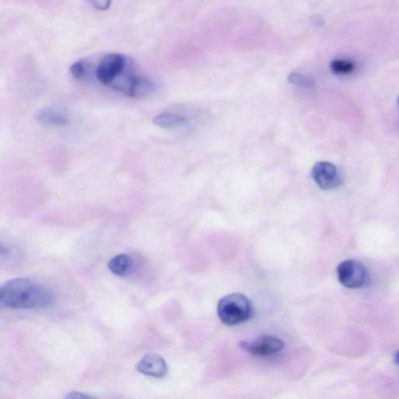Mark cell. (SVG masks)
I'll list each match as a JSON object with an SVG mask.
<instances>
[{
  "instance_id": "obj_1",
  "label": "cell",
  "mask_w": 399,
  "mask_h": 399,
  "mask_svg": "<svg viewBox=\"0 0 399 399\" xmlns=\"http://www.w3.org/2000/svg\"><path fill=\"white\" fill-rule=\"evenodd\" d=\"M6 307L14 309H43L55 301L53 293L27 278L7 281L1 287Z\"/></svg>"
},
{
  "instance_id": "obj_2",
  "label": "cell",
  "mask_w": 399,
  "mask_h": 399,
  "mask_svg": "<svg viewBox=\"0 0 399 399\" xmlns=\"http://www.w3.org/2000/svg\"><path fill=\"white\" fill-rule=\"evenodd\" d=\"M254 306L244 295L232 294L220 299L217 307L218 317L227 326H236L251 320Z\"/></svg>"
},
{
  "instance_id": "obj_3",
  "label": "cell",
  "mask_w": 399,
  "mask_h": 399,
  "mask_svg": "<svg viewBox=\"0 0 399 399\" xmlns=\"http://www.w3.org/2000/svg\"><path fill=\"white\" fill-rule=\"evenodd\" d=\"M337 276L341 284L351 289L366 287L370 282L367 268L361 262L353 259L344 261L338 264Z\"/></svg>"
},
{
  "instance_id": "obj_4",
  "label": "cell",
  "mask_w": 399,
  "mask_h": 399,
  "mask_svg": "<svg viewBox=\"0 0 399 399\" xmlns=\"http://www.w3.org/2000/svg\"><path fill=\"white\" fill-rule=\"evenodd\" d=\"M132 61L119 53L105 55L95 68V76L103 85L110 87L113 81L127 69Z\"/></svg>"
},
{
  "instance_id": "obj_5",
  "label": "cell",
  "mask_w": 399,
  "mask_h": 399,
  "mask_svg": "<svg viewBox=\"0 0 399 399\" xmlns=\"http://www.w3.org/2000/svg\"><path fill=\"white\" fill-rule=\"evenodd\" d=\"M241 348L256 356L266 357L279 353L285 347V343L281 339L272 336H261L252 342H241Z\"/></svg>"
},
{
  "instance_id": "obj_6",
  "label": "cell",
  "mask_w": 399,
  "mask_h": 399,
  "mask_svg": "<svg viewBox=\"0 0 399 399\" xmlns=\"http://www.w3.org/2000/svg\"><path fill=\"white\" fill-rule=\"evenodd\" d=\"M312 177L316 184L324 190L334 189L341 182L336 166L328 162L316 163L312 170Z\"/></svg>"
},
{
  "instance_id": "obj_7",
  "label": "cell",
  "mask_w": 399,
  "mask_h": 399,
  "mask_svg": "<svg viewBox=\"0 0 399 399\" xmlns=\"http://www.w3.org/2000/svg\"><path fill=\"white\" fill-rule=\"evenodd\" d=\"M137 370L144 375L155 378H164L168 373L167 364L162 357L157 353H148L140 361Z\"/></svg>"
},
{
  "instance_id": "obj_8",
  "label": "cell",
  "mask_w": 399,
  "mask_h": 399,
  "mask_svg": "<svg viewBox=\"0 0 399 399\" xmlns=\"http://www.w3.org/2000/svg\"><path fill=\"white\" fill-rule=\"evenodd\" d=\"M112 273L120 277H127L134 271L135 261L128 254L116 255L108 264Z\"/></svg>"
},
{
  "instance_id": "obj_9",
  "label": "cell",
  "mask_w": 399,
  "mask_h": 399,
  "mask_svg": "<svg viewBox=\"0 0 399 399\" xmlns=\"http://www.w3.org/2000/svg\"><path fill=\"white\" fill-rule=\"evenodd\" d=\"M36 118L39 123L53 125V126H66L69 122L63 114L48 109L37 111Z\"/></svg>"
},
{
  "instance_id": "obj_10",
  "label": "cell",
  "mask_w": 399,
  "mask_h": 399,
  "mask_svg": "<svg viewBox=\"0 0 399 399\" xmlns=\"http://www.w3.org/2000/svg\"><path fill=\"white\" fill-rule=\"evenodd\" d=\"M186 121L187 120L184 116L171 113H163L157 115L152 120L157 127L164 129L179 127Z\"/></svg>"
},
{
  "instance_id": "obj_11",
  "label": "cell",
  "mask_w": 399,
  "mask_h": 399,
  "mask_svg": "<svg viewBox=\"0 0 399 399\" xmlns=\"http://www.w3.org/2000/svg\"><path fill=\"white\" fill-rule=\"evenodd\" d=\"M72 76L78 80L84 81L93 76L95 73V69L93 63L87 60H81L74 63L70 68Z\"/></svg>"
},
{
  "instance_id": "obj_12",
  "label": "cell",
  "mask_w": 399,
  "mask_h": 399,
  "mask_svg": "<svg viewBox=\"0 0 399 399\" xmlns=\"http://www.w3.org/2000/svg\"><path fill=\"white\" fill-rule=\"evenodd\" d=\"M156 89L155 83L144 75H140L138 79L134 89L132 90L130 98H142L154 93Z\"/></svg>"
},
{
  "instance_id": "obj_13",
  "label": "cell",
  "mask_w": 399,
  "mask_h": 399,
  "mask_svg": "<svg viewBox=\"0 0 399 399\" xmlns=\"http://www.w3.org/2000/svg\"><path fill=\"white\" fill-rule=\"evenodd\" d=\"M330 68L332 72L338 75H347L355 70V65L351 61L345 60H336L331 63Z\"/></svg>"
},
{
  "instance_id": "obj_14",
  "label": "cell",
  "mask_w": 399,
  "mask_h": 399,
  "mask_svg": "<svg viewBox=\"0 0 399 399\" xmlns=\"http://www.w3.org/2000/svg\"><path fill=\"white\" fill-rule=\"evenodd\" d=\"M288 81L290 84L304 88H310L314 86V81L311 78L296 72L290 73Z\"/></svg>"
},
{
  "instance_id": "obj_15",
  "label": "cell",
  "mask_w": 399,
  "mask_h": 399,
  "mask_svg": "<svg viewBox=\"0 0 399 399\" xmlns=\"http://www.w3.org/2000/svg\"><path fill=\"white\" fill-rule=\"evenodd\" d=\"M87 1L99 11L109 9L111 4V0H87Z\"/></svg>"
},
{
  "instance_id": "obj_16",
  "label": "cell",
  "mask_w": 399,
  "mask_h": 399,
  "mask_svg": "<svg viewBox=\"0 0 399 399\" xmlns=\"http://www.w3.org/2000/svg\"><path fill=\"white\" fill-rule=\"evenodd\" d=\"M66 398H90L89 395H86L84 393H78V392H72L68 393V395L66 396Z\"/></svg>"
},
{
  "instance_id": "obj_17",
  "label": "cell",
  "mask_w": 399,
  "mask_h": 399,
  "mask_svg": "<svg viewBox=\"0 0 399 399\" xmlns=\"http://www.w3.org/2000/svg\"><path fill=\"white\" fill-rule=\"evenodd\" d=\"M313 21H314V24L315 25H318V26H320V25H323V20L321 18L320 16L318 15H315L313 16Z\"/></svg>"
},
{
  "instance_id": "obj_18",
  "label": "cell",
  "mask_w": 399,
  "mask_h": 399,
  "mask_svg": "<svg viewBox=\"0 0 399 399\" xmlns=\"http://www.w3.org/2000/svg\"><path fill=\"white\" fill-rule=\"evenodd\" d=\"M6 307L4 297L3 294V291L1 287H0V309H4Z\"/></svg>"
},
{
  "instance_id": "obj_19",
  "label": "cell",
  "mask_w": 399,
  "mask_h": 399,
  "mask_svg": "<svg viewBox=\"0 0 399 399\" xmlns=\"http://www.w3.org/2000/svg\"><path fill=\"white\" fill-rule=\"evenodd\" d=\"M8 252V249L4 244H0V256H3Z\"/></svg>"
}]
</instances>
